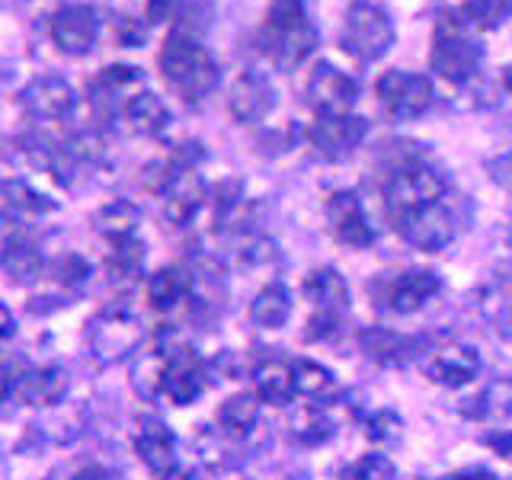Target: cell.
Returning <instances> with one entry per match:
<instances>
[{"label":"cell","instance_id":"4fadbf2b","mask_svg":"<svg viewBox=\"0 0 512 480\" xmlns=\"http://www.w3.org/2000/svg\"><path fill=\"white\" fill-rule=\"evenodd\" d=\"M135 455L154 480H173L180 474V448L170 426L157 416L144 413L135 423Z\"/></svg>","mask_w":512,"mask_h":480},{"label":"cell","instance_id":"6da1fadb","mask_svg":"<svg viewBox=\"0 0 512 480\" xmlns=\"http://www.w3.org/2000/svg\"><path fill=\"white\" fill-rule=\"evenodd\" d=\"M157 68L164 74L167 87L180 96L186 106H199L205 96H212L221 71L208 48L186 29H173L160 45Z\"/></svg>","mask_w":512,"mask_h":480},{"label":"cell","instance_id":"f6af8a7d","mask_svg":"<svg viewBox=\"0 0 512 480\" xmlns=\"http://www.w3.org/2000/svg\"><path fill=\"white\" fill-rule=\"evenodd\" d=\"M116 39L122 48H141L144 39H148V23H138V20H132V16H119Z\"/></svg>","mask_w":512,"mask_h":480},{"label":"cell","instance_id":"ee69618b","mask_svg":"<svg viewBox=\"0 0 512 480\" xmlns=\"http://www.w3.org/2000/svg\"><path fill=\"white\" fill-rule=\"evenodd\" d=\"M343 333V314L336 311H314L308 320V330H304V340H314V343H327L336 340Z\"/></svg>","mask_w":512,"mask_h":480},{"label":"cell","instance_id":"b9f144b4","mask_svg":"<svg viewBox=\"0 0 512 480\" xmlns=\"http://www.w3.org/2000/svg\"><path fill=\"white\" fill-rule=\"evenodd\" d=\"M237 260L247 269H266L272 263H279V247H276V240L266 234H247L240 240Z\"/></svg>","mask_w":512,"mask_h":480},{"label":"cell","instance_id":"c3c4849f","mask_svg":"<svg viewBox=\"0 0 512 480\" xmlns=\"http://www.w3.org/2000/svg\"><path fill=\"white\" fill-rule=\"evenodd\" d=\"M13 333H16V317H13V311L7 308V304L0 301V343H7Z\"/></svg>","mask_w":512,"mask_h":480},{"label":"cell","instance_id":"e575fe53","mask_svg":"<svg viewBox=\"0 0 512 480\" xmlns=\"http://www.w3.org/2000/svg\"><path fill=\"white\" fill-rule=\"evenodd\" d=\"M164 372H167V352L151 349L132 362V391L141 400L164 397Z\"/></svg>","mask_w":512,"mask_h":480},{"label":"cell","instance_id":"44dd1931","mask_svg":"<svg viewBox=\"0 0 512 480\" xmlns=\"http://www.w3.org/2000/svg\"><path fill=\"white\" fill-rule=\"evenodd\" d=\"M205 202H212V189H208V183L196 170H186L164 196V218L173 228H186V224L196 221Z\"/></svg>","mask_w":512,"mask_h":480},{"label":"cell","instance_id":"f1b7e54d","mask_svg":"<svg viewBox=\"0 0 512 480\" xmlns=\"http://www.w3.org/2000/svg\"><path fill=\"white\" fill-rule=\"evenodd\" d=\"M288 436H292L298 445L317 448L333 439V420L327 407L320 404H298L288 413Z\"/></svg>","mask_w":512,"mask_h":480},{"label":"cell","instance_id":"836d02e7","mask_svg":"<svg viewBox=\"0 0 512 480\" xmlns=\"http://www.w3.org/2000/svg\"><path fill=\"white\" fill-rule=\"evenodd\" d=\"M260 423V397L256 394H231L218 407V426L234 439H244Z\"/></svg>","mask_w":512,"mask_h":480},{"label":"cell","instance_id":"30bf717a","mask_svg":"<svg viewBox=\"0 0 512 480\" xmlns=\"http://www.w3.org/2000/svg\"><path fill=\"white\" fill-rule=\"evenodd\" d=\"M103 16L93 4H61L48 16V36L55 48L68 58H84L100 42Z\"/></svg>","mask_w":512,"mask_h":480},{"label":"cell","instance_id":"8fae6325","mask_svg":"<svg viewBox=\"0 0 512 480\" xmlns=\"http://www.w3.org/2000/svg\"><path fill=\"white\" fill-rule=\"evenodd\" d=\"M141 90H148V87H144V71L141 68H135V64H109V68H103L90 80L87 103H90L96 119L112 122V119H122L125 103Z\"/></svg>","mask_w":512,"mask_h":480},{"label":"cell","instance_id":"ac0fdd59","mask_svg":"<svg viewBox=\"0 0 512 480\" xmlns=\"http://www.w3.org/2000/svg\"><path fill=\"white\" fill-rule=\"evenodd\" d=\"M327 224H330L333 237L340 240V244L352 247V250H365V247L375 244V228L368 224L362 199L352 189L330 192V199H327Z\"/></svg>","mask_w":512,"mask_h":480},{"label":"cell","instance_id":"5bb4252c","mask_svg":"<svg viewBox=\"0 0 512 480\" xmlns=\"http://www.w3.org/2000/svg\"><path fill=\"white\" fill-rule=\"evenodd\" d=\"M304 100L314 109V116H349L359 103V84L346 71L320 61L308 77Z\"/></svg>","mask_w":512,"mask_h":480},{"label":"cell","instance_id":"2e32d148","mask_svg":"<svg viewBox=\"0 0 512 480\" xmlns=\"http://www.w3.org/2000/svg\"><path fill=\"white\" fill-rule=\"evenodd\" d=\"M68 394V372L61 365H29L10 375V397L32 410H48Z\"/></svg>","mask_w":512,"mask_h":480},{"label":"cell","instance_id":"681fc988","mask_svg":"<svg viewBox=\"0 0 512 480\" xmlns=\"http://www.w3.org/2000/svg\"><path fill=\"white\" fill-rule=\"evenodd\" d=\"M448 480H496L490 471H484V468H468V471H458V474H452Z\"/></svg>","mask_w":512,"mask_h":480},{"label":"cell","instance_id":"cb8c5ba5","mask_svg":"<svg viewBox=\"0 0 512 480\" xmlns=\"http://www.w3.org/2000/svg\"><path fill=\"white\" fill-rule=\"evenodd\" d=\"M0 269L7 272V279L16 285H32L42 279V272L48 269L45 256L39 250L36 240L26 234L13 237L7 247H0Z\"/></svg>","mask_w":512,"mask_h":480},{"label":"cell","instance_id":"60d3db41","mask_svg":"<svg viewBox=\"0 0 512 480\" xmlns=\"http://www.w3.org/2000/svg\"><path fill=\"white\" fill-rule=\"evenodd\" d=\"M365 439L375 442L381 448L397 445L404 439V420L394 413V410H375L365 416Z\"/></svg>","mask_w":512,"mask_h":480},{"label":"cell","instance_id":"ba28073f","mask_svg":"<svg viewBox=\"0 0 512 480\" xmlns=\"http://www.w3.org/2000/svg\"><path fill=\"white\" fill-rule=\"evenodd\" d=\"M442 292V279L432 269H404V272H384L372 282V295L381 311L391 314H416Z\"/></svg>","mask_w":512,"mask_h":480},{"label":"cell","instance_id":"ab89813d","mask_svg":"<svg viewBox=\"0 0 512 480\" xmlns=\"http://www.w3.org/2000/svg\"><path fill=\"white\" fill-rule=\"evenodd\" d=\"M48 276L61 288H68V292H77V288H84L90 282L93 266L87 263V256H80V253H61L58 260L48 266Z\"/></svg>","mask_w":512,"mask_h":480},{"label":"cell","instance_id":"7c38bea8","mask_svg":"<svg viewBox=\"0 0 512 480\" xmlns=\"http://www.w3.org/2000/svg\"><path fill=\"white\" fill-rule=\"evenodd\" d=\"M77 90L61 74H39L20 90V106L36 122H64L77 109Z\"/></svg>","mask_w":512,"mask_h":480},{"label":"cell","instance_id":"484cf974","mask_svg":"<svg viewBox=\"0 0 512 480\" xmlns=\"http://www.w3.org/2000/svg\"><path fill=\"white\" fill-rule=\"evenodd\" d=\"M301 292H304V298L311 301L314 311L346 314V308H349V285L343 279V272L333 269V266L311 269L308 276H304V282H301Z\"/></svg>","mask_w":512,"mask_h":480},{"label":"cell","instance_id":"7dc6e473","mask_svg":"<svg viewBox=\"0 0 512 480\" xmlns=\"http://www.w3.org/2000/svg\"><path fill=\"white\" fill-rule=\"evenodd\" d=\"M71 480H125V477L119 471H112V468H103V464H90V468L77 471Z\"/></svg>","mask_w":512,"mask_h":480},{"label":"cell","instance_id":"7bdbcfd3","mask_svg":"<svg viewBox=\"0 0 512 480\" xmlns=\"http://www.w3.org/2000/svg\"><path fill=\"white\" fill-rule=\"evenodd\" d=\"M346 480H397V468L384 455H365L346 471Z\"/></svg>","mask_w":512,"mask_h":480},{"label":"cell","instance_id":"f546056e","mask_svg":"<svg viewBox=\"0 0 512 480\" xmlns=\"http://www.w3.org/2000/svg\"><path fill=\"white\" fill-rule=\"evenodd\" d=\"M138 224H141V208L135 202H128V199H112V202L96 208V215H93L96 234H103L109 244L135 237Z\"/></svg>","mask_w":512,"mask_h":480},{"label":"cell","instance_id":"83f0119b","mask_svg":"<svg viewBox=\"0 0 512 480\" xmlns=\"http://www.w3.org/2000/svg\"><path fill=\"white\" fill-rule=\"evenodd\" d=\"M359 343L365 349L368 359H375L381 365H407L413 356H416V343L413 336H404V333H394V330H384V327H375V330H365L359 336Z\"/></svg>","mask_w":512,"mask_h":480},{"label":"cell","instance_id":"d4e9b609","mask_svg":"<svg viewBox=\"0 0 512 480\" xmlns=\"http://www.w3.org/2000/svg\"><path fill=\"white\" fill-rule=\"evenodd\" d=\"M250 378H253V394L260 397V404L288 407L298 397L295 375H292V365H288V362L263 359L260 365L250 368Z\"/></svg>","mask_w":512,"mask_h":480},{"label":"cell","instance_id":"8d00e7d4","mask_svg":"<svg viewBox=\"0 0 512 480\" xmlns=\"http://www.w3.org/2000/svg\"><path fill=\"white\" fill-rule=\"evenodd\" d=\"M87 426V410L77 407V404H55L45 410V420H42V429L48 439H55L61 445H68L74 439H80V432Z\"/></svg>","mask_w":512,"mask_h":480},{"label":"cell","instance_id":"7a4b0ae2","mask_svg":"<svg viewBox=\"0 0 512 480\" xmlns=\"http://www.w3.org/2000/svg\"><path fill=\"white\" fill-rule=\"evenodd\" d=\"M448 192H452V186H448L445 173L432 164V160L410 154L404 160H397L388 170V180H384V189H381L384 215H388V221L397 228L404 218L442 202Z\"/></svg>","mask_w":512,"mask_h":480},{"label":"cell","instance_id":"9a60e30c","mask_svg":"<svg viewBox=\"0 0 512 480\" xmlns=\"http://www.w3.org/2000/svg\"><path fill=\"white\" fill-rule=\"evenodd\" d=\"M167 352V372H164V397L173 407H189L208 388V368L202 356L192 346L176 343Z\"/></svg>","mask_w":512,"mask_h":480},{"label":"cell","instance_id":"ffe728a7","mask_svg":"<svg viewBox=\"0 0 512 480\" xmlns=\"http://www.w3.org/2000/svg\"><path fill=\"white\" fill-rule=\"evenodd\" d=\"M368 122L362 116H317V122L308 128V138L314 144L317 154H324L327 160H340L352 154L365 141Z\"/></svg>","mask_w":512,"mask_h":480},{"label":"cell","instance_id":"603a6c76","mask_svg":"<svg viewBox=\"0 0 512 480\" xmlns=\"http://www.w3.org/2000/svg\"><path fill=\"white\" fill-rule=\"evenodd\" d=\"M192 288H196V282H192V276L183 266H164L151 272L148 282H144L148 304L160 314H170L180 308V304H186L192 298Z\"/></svg>","mask_w":512,"mask_h":480},{"label":"cell","instance_id":"4dcf8cb0","mask_svg":"<svg viewBox=\"0 0 512 480\" xmlns=\"http://www.w3.org/2000/svg\"><path fill=\"white\" fill-rule=\"evenodd\" d=\"M292 292H288L285 285L272 282V285H263L256 298L250 301V320L256 327L263 330H279L288 324V317H292Z\"/></svg>","mask_w":512,"mask_h":480},{"label":"cell","instance_id":"d6a6232c","mask_svg":"<svg viewBox=\"0 0 512 480\" xmlns=\"http://www.w3.org/2000/svg\"><path fill=\"white\" fill-rule=\"evenodd\" d=\"M144 244L138 237H128V240H116L109 244V256H106V272L109 279L116 285H135L144 276Z\"/></svg>","mask_w":512,"mask_h":480},{"label":"cell","instance_id":"d590c367","mask_svg":"<svg viewBox=\"0 0 512 480\" xmlns=\"http://www.w3.org/2000/svg\"><path fill=\"white\" fill-rule=\"evenodd\" d=\"M464 413H468L471 420H484V423L509 420L512 416V381L500 378V381L487 384V388L471 400V410H464Z\"/></svg>","mask_w":512,"mask_h":480},{"label":"cell","instance_id":"1f68e13d","mask_svg":"<svg viewBox=\"0 0 512 480\" xmlns=\"http://www.w3.org/2000/svg\"><path fill=\"white\" fill-rule=\"evenodd\" d=\"M292 375H295L298 397H304L308 404L327 407V404H333V400H336V394H340V384H336V378L320 362L298 359V362H292Z\"/></svg>","mask_w":512,"mask_h":480},{"label":"cell","instance_id":"bcb514c9","mask_svg":"<svg viewBox=\"0 0 512 480\" xmlns=\"http://www.w3.org/2000/svg\"><path fill=\"white\" fill-rule=\"evenodd\" d=\"M176 10H180V0H148V26L170 23Z\"/></svg>","mask_w":512,"mask_h":480},{"label":"cell","instance_id":"7402d4cb","mask_svg":"<svg viewBox=\"0 0 512 480\" xmlns=\"http://www.w3.org/2000/svg\"><path fill=\"white\" fill-rule=\"evenodd\" d=\"M122 122H125V128H128L132 135L157 138V135H164L167 128H170L173 116H170L167 103L160 100L157 93L141 90V93H135L132 100L125 103V109H122Z\"/></svg>","mask_w":512,"mask_h":480},{"label":"cell","instance_id":"52a82bcc","mask_svg":"<svg viewBox=\"0 0 512 480\" xmlns=\"http://www.w3.org/2000/svg\"><path fill=\"white\" fill-rule=\"evenodd\" d=\"M461 224H464L461 196H458V192H448L442 202H436V205L423 208V212L404 218L394 231L404 237L410 247H416V250L439 253V250H445L458 237Z\"/></svg>","mask_w":512,"mask_h":480},{"label":"cell","instance_id":"277c9868","mask_svg":"<svg viewBox=\"0 0 512 480\" xmlns=\"http://www.w3.org/2000/svg\"><path fill=\"white\" fill-rule=\"evenodd\" d=\"M474 26L464 20L461 13H445L436 26V39H432L429 64L448 84H468L480 71L484 61V48H480Z\"/></svg>","mask_w":512,"mask_h":480},{"label":"cell","instance_id":"f907efd6","mask_svg":"<svg viewBox=\"0 0 512 480\" xmlns=\"http://www.w3.org/2000/svg\"><path fill=\"white\" fill-rule=\"evenodd\" d=\"M503 87L512 93V64H506V71H503Z\"/></svg>","mask_w":512,"mask_h":480},{"label":"cell","instance_id":"74e56055","mask_svg":"<svg viewBox=\"0 0 512 480\" xmlns=\"http://www.w3.org/2000/svg\"><path fill=\"white\" fill-rule=\"evenodd\" d=\"M183 173H186V167H183L173 154H170V157H157V160H151V164H144V167H141V186L148 189L151 196H160V199H164L167 192L173 189V183L180 180Z\"/></svg>","mask_w":512,"mask_h":480},{"label":"cell","instance_id":"e0dca14e","mask_svg":"<svg viewBox=\"0 0 512 480\" xmlns=\"http://www.w3.org/2000/svg\"><path fill=\"white\" fill-rule=\"evenodd\" d=\"M480 352L468 343L458 340H445L436 349H429L423 372L432 384H442V388H468V384L480 375Z\"/></svg>","mask_w":512,"mask_h":480},{"label":"cell","instance_id":"f35d334b","mask_svg":"<svg viewBox=\"0 0 512 480\" xmlns=\"http://www.w3.org/2000/svg\"><path fill=\"white\" fill-rule=\"evenodd\" d=\"M461 16L480 32L496 29L512 16V0H468V4L461 7Z\"/></svg>","mask_w":512,"mask_h":480},{"label":"cell","instance_id":"d6986e66","mask_svg":"<svg viewBox=\"0 0 512 480\" xmlns=\"http://www.w3.org/2000/svg\"><path fill=\"white\" fill-rule=\"evenodd\" d=\"M228 109L240 125H256L269 119V112L276 109V87L263 71L247 68L244 74H237L231 96H228Z\"/></svg>","mask_w":512,"mask_h":480},{"label":"cell","instance_id":"5b68a950","mask_svg":"<svg viewBox=\"0 0 512 480\" xmlns=\"http://www.w3.org/2000/svg\"><path fill=\"white\" fill-rule=\"evenodd\" d=\"M144 340V327L128 304H109L87 324V349L100 365L128 362Z\"/></svg>","mask_w":512,"mask_h":480},{"label":"cell","instance_id":"9c48e42d","mask_svg":"<svg viewBox=\"0 0 512 480\" xmlns=\"http://www.w3.org/2000/svg\"><path fill=\"white\" fill-rule=\"evenodd\" d=\"M375 100L381 112L394 122H413L429 112L436 93L426 74H410V71H388L378 77L375 84Z\"/></svg>","mask_w":512,"mask_h":480},{"label":"cell","instance_id":"3957f363","mask_svg":"<svg viewBox=\"0 0 512 480\" xmlns=\"http://www.w3.org/2000/svg\"><path fill=\"white\" fill-rule=\"evenodd\" d=\"M317 48V26L311 23L304 0H272L260 26V52L279 71H292L308 61Z\"/></svg>","mask_w":512,"mask_h":480},{"label":"cell","instance_id":"4316f807","mask_svg":"<svg viewBox=\"0 0 512 480\" xmlns=\"http://www.w3.org/2000/svg\"><path fill=\"white\" fill-rule=\"evenodd\" d=\"M0 196L7 199L10 212H16L20 218H45L58 212V202L39 186H32L26 176H4L0 180Z\"/></svg>","mask_w":512,"mask_h":480},{"label":"cell","instance_id":"8992f818","mask_svg":"<svg viewBox=\"0 0 512 480\" xmlns=\"http://www.w3.org/2000/svg\"><path fill=\"white\" fill-rule=\"evenodd\" d=\"M394 45V23L372 0H352L343 29H340V48L359 64H372L384 58Z\"/></svg>","mask_w":512,"mask_h":480}]
</instances>
